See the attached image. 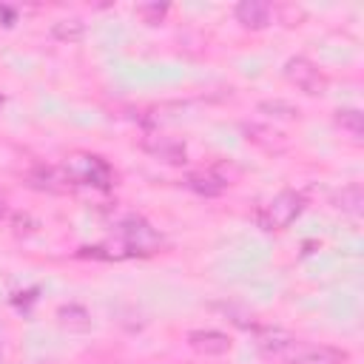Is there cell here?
Wrapping results in <instances>:
<instances>
[{"label":"cell","mask_w":364,"mask_h":364,"mask_svg":"<svg viewBox=\"0 0 364 364\" xmlns=\"http://www.w3.org/2000/svg\"><path fill=\"white\" fill-rule=\"evenodd\" d=\"M304 196L301 193H296V191H282V193H276L264 208H259L256 210V225L262 228V230H284V228H290L296 219H299V213L304 210Z\"/></svg>","instance_id":"1"},{"label":"cell","mask_w":364,"mask_h":364,"mask_svg":"<svg viewBox=\"0 0 364 364\" xmlns=\"http://www.w3.org/2000/svg\"><path fill=\"white\" fill-rule=\"evenodd\" d=\"M284 77H287V82L290 85H296L301 94H307V97H318V94H324L327 91V77L321 74V68L313 63V60H307V57H290L287 63H284Z\"/></svg>","instance_id":"2"},{"label":"cell","mask_w":364,"mask_h":364,"mask_svg":"<svg viewBox=\"0 0 364 364\" xmlns=\"http://www.w3.org/2000/svg\"><path fill=\"white\" fill-rule=\"evenodd\" d=\"M119 236H122L125 247L134 250V253H148L151 247L159 245V233H156L142 216H128V219H122V222H119Z\"/></svg>","instance_id":"3"},{"label":"cell","mask_w":364,"mask_h":364,"mask_svg":"<svg viewBox=\"0 0 364 364\" xmlns=\"http://www.w3.org/2000/svg\"><path fill=\"white\" fill-rule=\"evenodd\" d=\"M290 364H350V353L330 347V344H296V350L287 355Z\"/></svg>","instance_id":"4"},{"label":"cell","mask_w":364,"mask_h":364,"mask_svg":"<svg viewBox=\"0 0 364 364\" xmlns=\"http://www.w3.org/2000/svg\"><path fill=\"white\" fill-rule=\"evenodd\" d=\"M296 344H299V338L293 333L282 330V327H262V330H256V347L267 358H284L287 361V355L296 350Z\"/></svg>","instance_id":"5"},{"label":"cell","mask_w":364,"mask_h":364,"mask_svg":"<svg viewBox=\"0 0 364 364\" xmlns=\"http://www.w3.org/2000/svg\"><path fill=\"white\" fill-rule=\"evenodd\" d=\"M65 176H68V182L77 179V182H85V185H108L111 171L100 156H74L65 165Z\"/></svg>","instance_id":"6"},{"label":"cell","mask_w":364,"mask_h":364,"mask_svg":"<svg viewBox=\"0 0 364 364\" xmlns=\"http://www.w3.org/2000/svg\"><path fill=\"white\" fill-rule=\"evenodd\" d=\"M142 151L151 154L154 159L165 162V165H182L188 159L185 142H179L173 136H145L142 139Z\"/></svg>","instance_id":"7"},{"label":"cell","mask_w":364,"mask_h":364,"mask_svg":"<svg viewBox=\"0 0 364 364\" xmlns=\"http://www.w3.org/2000/svg\"><path fill=\"white\" fill-rule=\"evenodd\" d=\"M242 134H245V139L250 145H256V148H262L267 154H282L287 148L284 134H279L276 128L262 125V122H242Z\"/></svg>","instance_id":"8"},{"label":"cell","mask_w":364,"mask_h":364,"mask_svg":"<svg viewBox=\"0 0 364 364\" xmlns=\"http://www.w3.org/2000/svg\"><path fill=\"white\" fill-rule=\"evenodd\" d=\"M188 347L199 355H225L230 350V338L222 330H191L188 333Z\"/></svg>","instance_id":"9"},{"label":"cell","mask_w":364,"mask_h":364,"mask_svg":"<svg viewBox=\"0 0 364 364\" xmlns=\"http://www.w3.org/2000/svg\"><path fill=\"white\" fill-rule=\"evenodd\" d=\"M233 14H236V20H239L245 28L259 31V28H267V26H270L273 9H270V3H264V0H242Z\"/></svg>","instance_id":"10"},{"label":"cell","mask_w":364,"mask_h":364,"mask_svg":"<svg viewBox=\"0 0 364 364\" xmlns=\"http://www.w3.org/2000/svg\"><path fill=\"white\" fill-rule=\"evenodd\" d=\"M185 185L199 196H219L230 182L225 176H219L216 171H193L185 176Z\"/></svg>","instance_id":"11"},{"label":"cell","mask_w":364,"mask_h":364,"mask_svg":"<svg viewBox=\"0 0 364 364\" xmlns=\"http://www.w3.org/2000/svg\"><path fill=\"white\" fill-rule=\"evenodd\" d=\"M65 171H57V168H46V165H37L31 173H28V185L37 188V191H48V193H60L65 191Z\"/></svg>","instance_id":"12"},{"label":"cell","mask_w":364,"mask_h":364,"mask_svg":"<svg viewBox=\"0 0 364 364\" xmlns=\"http://www.w3.org/2000/svg\"><path fill=\"white\" fill-rule=\"evenodd\" d=\"M333 205L341 210V213H347V216H361V210H364V191H361V185H344L341 191H336L333 193Z\"/></svg>","instance_id":"13"},{"label":"cell","mask_w":364,"mask_h":364,"mask_svg":"<svg viewBox=\"0 0 364 364\" xmlns=\"http://www.w3.org/2000/svg\"><path fill=\"white\" fill-rule=\"evenodd\" d=\"M57 321H60L65 330L85 333V330L91 327V313H88L82 304H60V307H57Z\"/></svg>","instance_id":"14"},{"label":"cell","mask_w":364,"mask_h":364,"mask_svg":"<svg viewBox=\"0 0 364 364\" xmlns=\"http://www.w3.org/2000/svg\"><path fill=\"white\" fill-rule=\"evenodd\" d=\"M51 37L60 43H80L85 37V23L80 17H63L51 26Z\"/></svg>","instance_id":"15"},{"label":"cell","mask_w":364,"mask_h":364,"mask_svg":"<svg viewBox=\"0 0 364 364\" xmlns=\"http://www.w3.org/2000/svg\"><path fill=\"white\" fill-rule=\"evenodd\" d=\"M336 125L341 131H347L353 139H361L364 136V117L358 108H338L336 111Z\"/></svg>","instance_id":"16"},{"label":"cell","mask_w":364,"mask_h":364,"mask_svg":"<svg viewBox=\"0 0 364 364\" xmlns=\"http://www.w3.org/2000/svg\"><path fill=\"white\" fill-rule=\"evenodd\" d=\"M259 111L267 114V117H273V119H296L299 117V108L293 102H287V100H279V97L262 100L259 102Z\"/></svg>","instance_id":"17"},{"label":"cell","mask_w":364,"mask_h":364,"mask_svg":"<svg viewBox=\"0 0 364 364\" xmlns=\"http://www.w3.org/2000/svg\"><path fill=\"white\" fill-rule=\"evenodd\" d=\"M136 14L142 17V23L159 26V23L168 17V3H139V6H136Z\"/></svg>","instance_id":"18"},{"label":"cell","mask_w":364,"mask_h":364,"mask_svg":"<svg viewBox=\"0 0 364 364\" xmlns=\"http://www.w3.org/2000/svg\"><path fill=\"white\" fill-rule=\"evenodd\" d=\"M11 228H14L17 236H28V233H37L40 222H37L31 213H14V216H11Z\"/></svg>","instance_id":"19"},{"label":"cell","mask_w":364,"mask_h":364,"mask_svg":"<svg viewBox=\"0 0 364 364\" xmlns=\"http://www.w3.org/2000/svg\"><path fill=\"white\" fill-rule=\"evenodd\" d=\"M9 216V205H6V199H0V219H6Z\"/></svg>","instance_id":"20"},{"label":"cell","mask_w":364,"mask_h":364,"mask_svg":"<svg viewBox=\"0 0 364 364\" xmlns=\"http://www.w3.org/2000/svg\"><path fill=\"white\" fill-rule=\"evenodd\" d=\"M0 364H3V347H0Z\"/></svg>","instance_id":"21"}]
</instances>
